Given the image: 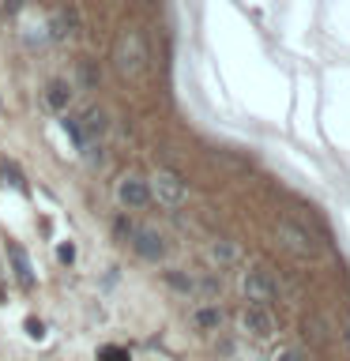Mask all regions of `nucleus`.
Returning <instances> with one entry per match:
<instances>
[{
  "label": "nucleus",
  "instance_id": "nucleus-11",
  "mask_svg": "<svg viewBox=\"0 0 350 361\" xmlns=\"http://www.w3.org/2000/svg\"><path fill=\"white\" fill-rule=\"evenodd\" d=\"M72 94H76V83H68V79H49L45 83V106L56 109V113H68V106H72Z\"/></svg>",
  "mask_w": 350,
  "mask_h": 361
},
{
  "label": "nucleus",
  "instance_id": "nucleus-17",
  "mask_svg": "<svg viewBox=\"0 0 350 361\" xmlns=\"http://www.w3.org/2000/svg\"><path fill=\"white\" fill-rule=\"evenodd\" d=\"M271 361H313V357H309V350H301V346H282Z\"/></svg>",
  "mask_w": 350,
  "mask_h": 361
},
{
  "label": "nucleus",
  "instance_id": "nucleus-9",
  "mask_svg": "<svg viewBox=\"0 0 350 361\" xmlns=\"http://www.w3.org/2000/svg\"><path fill=\"white\" fill-rule=\"evenodd\" d=\"M113 196H117V203L124 211H140L151 203V192H147V177L140 173H121L117 185H113Z\"/></svg>",
  "mask_w": 350,
  "mask_h": 361
},
{
  "label": "nucleus",
  "instance_id": "nucleus-19",
  "mask_svg": "<svg viewBox=\"0 0 350 361\" xmlns=\"http://www.w3.org/2000/svg\"><path fill=\"white\" fill-rule=\"evenodd\" d=\"M0 177H4V185H11V188L23 192V177H19V169L11 166V162H0Z\"/></svg>",
  "mask_w": 350,
  "mask_h": 361
},
{
  "label": "nucleus",
  "instance_id": "nucleus-12",
  "mask_svg": "<svg viewBox=\"0 0 350 361\" xmlns=\"http://www.w3.org/2000/svg\"><path fill=\"white\" fill-rule=\"evenodd\" d=\"M8 259H11V275H16V282L23 290H30L34 286V267H30L27 252H23L19 245H8Z\"/></svg>",
  "mask_w": 350,
  "mask_h": 361
},
{
  "label": "nucleus",
  "instance_id": "nucleus-15",
  "mask_svg": "<svg viewBox=\"0 0 350 361\" xmlns=\"http://www.w3.org/2000/svg\"><path fill=\"white\" fill-rule=\"evenodd\" d=\"M166 282L185 298H196V275H185V271H166Z\"/></svg>",
  "mask_w": 350,
  "mask_h": 361
},
{
  "label": "nucleus",
  "instance_id": "nucleus-1",
  "mask_svg": "<svg viewBox=\"0 0 350 361\" xmlns=\"http://www.w3.org/2000/svg\"><path fill=\"white\" fill-rule=\"evenodd\" d=\"M113 68L124 79H143L147 68H151V49H147V38L140 27H124L113 42Z\"/></svg>",
  "mask_w": 350,
  "mask_h": 361
},
{
  "label": "nucleus",
  "instance_id": "nucleus-16",
  "mask_svg": "<svg viewBox=\"0 0 350 361\" xmlns=\"http://www.w3.org/2000/svg\"><path fill=\"white\" fill-rule=\"evenodd\" d=\"M23 38H27V45H45V42H49L45 19H38V23H27V27H23Z\"/></svg>",
  "mask_w": 350,
  "mask_h": 361
},
{
  "label": "nucleus",
  "instance_id": "nucleus-4",
  "mask_svg": "<svg viewBox=\"0 0 350 361\" xmlns=\"http://www.w3.org/2000/svg\"><path fill=\"white\" fill-rule=\"evenodd\" d=\"M64 128L72 132V140L83 147V151H90V147H102V140H106V132H109V121H106V109L87 106V109L72 113V117L64 121Z\"/></svg>",
  "mask_w": 350,
  "mask_h": 361
},
{
  "label": "nucleus",
  "instance_id": "nucleus-6",
  "mask_svg": "<svg viewBox=\"0 0 350 361\" xmlns=\"http://www.w3.org/2000/svg\"><path fill=\"white\" fill-rule=\"evenodd\" d=\"M237 286H241L248 305H267L271 309V301L279 298V282L271 279V271H264V267H245L241 279H237Z\"/></svg>",
  "mask_w": 350,
  "mask_h": 361
},
{
  "label": "nucleus",
  "instance_id": "nucleus-8",
  "mask_svg": "<svg viewBox=\"0 0 350 361\" xmlns=\"http://www.w3.org/2000/svg\"><path fill=\"white\" fill-rule=\"evenodd\" d=\"M79 11L76 4H56L49 16H45V30H49V42H76L79 38Z\"/></svg>",
  "mask_w": 350,
  "mask_h": 361
},
{
  "label": "nucleus",
  "instance_id": "nucleus-2",
  "mask_svg": "<svg viewBox=\"0 0 350 361\" xmlns=\"http://www.w3.org/2000/svg\"><path fill=\"white\" fill-rule=\"evenodd\" d=\"M275 237H279V245L286 248V252H294L298 259H320L324 256L320 233L309 230V222L294 219V214H282V219L275 222Z\"/></svg>",
  "mask_w": 350,
  "mask_h": 361
},
{
  "label": "nucleus",
  "instance_id": "nucleus-13",
  "mask_svg": "<svg viewBox=\"0 0 350 361\" xmlns=\"http://www.w3.org/2000/svg\"><path fill=\"white\" fill-rule=\"evenodd\" d=\"M207 259H211V264H219V271L230 267V264H237V245L226 241V237H215V241L207 245Z\"/></svg>",
  "mask_w": 350,
  "mask_h": 361
},
{
  "label": "nucleus",
  "instance_id": "nucleus-10",
  "mask_svg": "<svg viewBox=\"0 0 350 361\" xmlns=\"http://www.w3.org/2000/svg\"><path fill=\"white\" fill-rule=\"evenodd\" d=\"M188 320H192V327H196V331H219L222 320H226V312H222L215 301H200L196 309L188 312Z\"/></svg>",
  "mask_w": 350,
  "mask_h": 361
},
{
  "label": "nucleus",
  "instance_id": "nucleus-18",
  "mask_svg": "<svg viewBox=\"0 0 350 361\" xmlns=\"http://www.w3.org/2000/svg\"><path fill=\"white\" fill-rule=\"evenodd\" d=\"M98 361H132V354L124 346H102L98 350Z\"/></svg>",
  "mask_w": 350,
  "mask_h": 361
},
{
  "label": "nucleus",
  "instance_id": "nucleus-5",
  "mask_svg": "<svg viewBox=\"0 0 350 361\" xmlns=\"http://www.w3.org/2000/svg\"><path fill=\"white\" fill-rule=\"evenodd\" d=\"M128 245L132 252L147 259V264H162L169 256V245H166V233L158 230V226H132L128 230Z\"/></svg>",
  "mask_w": 350,
  "mask_h": 361
},
{
  "label": "nucleus",
  "instance_id": "nucleus-7",
  "mask_svg": "<svg viewBox=\"0 0 350 361\" xmlns=\"http://www.w3.org/2000/svg\"><path fill=\"white\" fill-rule=\"evenodd\" d=\"M237 331L245 338H256V343H267L275 335V316H271L267 305H245L237 312Z\"/></svg>",
  "mask_w": 350,
  "mask_h": 361
},
{
  "label": "nucleus",
  "instance_id": "nucleus-3",
  "mask_svg": "<svg viewBox=\"0 0 350 361\" xmlns=\"http://www.w3.org/2000/svg\"><path fill=\"white\" fill-rule=\"evenodd\" d=\"M147 192H151V200L158 203V207H166V211L185 207L188 196H192L188 180L181 173H174V169H155V173L147 177Z\"/></svg>",
  "mask_w": 350,
  "mask_h": 361
},
{
  "label": "nucleus",
  "instance_id": "nucleus-21",
  "mask_svg": "<svg viewBox=\"0 0 350 361\" xmlns=\"http://www.w3.org/2000/svg\"><path fill=\"white\" fill-rule=\"evenodd\" d=\"M23 8H27V0H0V11H4V16H19Z\"/></svg>",
  "mask_w": 350,
  "mask_h": 361
},
{
  "label": "nucleus",
  "instance_id": "nucleus-20",
  "mask_svg": "<svg viewBox=\"0 0 350 361\" xmlns=\"http://www.w3.org/2000/svg\"><path fill=\"white\" fill-rule=\"evenodd\" d=\"M339 346H343L346 354H350V312L343 316V320H339Z\"/></svg>",
  "mask_w": 350,
  "mask_h": 361
},
{
  "label": "nucleus",
  "instance_id": "nucleus-14",
  "mask_svg": "<svg viewBox=\"0 0 350 361\" xmlns=\"http://www.w3.org/2000/svg\"><path fill=\"white\" fill-rule=\"evenodd\" d=\"M76 79H79V87H83V90H98L102 72H98V64H95V61H87V56H83V61L76 64Z\"/></svg>",
  "mask_w": 350,
  "mask_h": 361
}]
</instances>
